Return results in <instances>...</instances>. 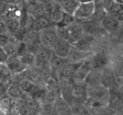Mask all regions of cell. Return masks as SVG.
I'll return each mask as SVG.
<instances>
[{
  "label": "cell",
  "instance_id": "33",
  "mask_svg": "<svg viewBox=\"0 0 123 115\" xmlns=\"http://www.w3.org/2000/svg\"><path fill=\"white\" fill-rule=\"evenodd\" d=\"M19 87L24 93H30L34 87L35 84L27 79H21L18 83Z\"/></svg>",
  "mask_w": 123,
  "mask_h": 115
},
{
  "label": "cell",
  "instance_id": "14",
  "mask_svg": "<svg viewBox=\"0 0 123 115\" xmlns=\"http://www.w3.org/2000/svg\"><path fill=\"white\" fill-rule=\"evenodd\" d=\"M70 38L71 44L76 43L84 36V32L82 25L79 22L76 21L66 27Z\"/></svg>",
  "mask_w": 123,
  "mask_h": 115
},
{
  "label": "cell",
  "instance_id": "28",
  "mask_svg": "<svg viewBox=\"0 0 123 115\" xmlns=\"http://www.w3.org/2000/svg\"><path fill=\"white\" fill-rule=\"evenodd\" d=\"M22 41L28 45L39 46L42 44L40 39L39 32L36 31H30L24 37Z\"/></svg>",
  "mask_w": 123,
  "mask_h": 115
},
{
  "label": "cell",
  "instance_id": "46",
  "mask_svg": "<svg viewBox=\"0 0 123 115\" xmlns=\"http://www.w3.org/2000/svg\"><path fill=\"white\" fill-rule=\"evenodd\" d=\"M54 1H55V0H38V2H40L43 5H45L47 4L50 3Z\"/></svg>",
  "mask_w": 123,
  "mask_h": 115
},
{
  "label": "cell",
  "instance_id": "7",
  "mask_svg": "<svg viewBox=\"0 0 123 115\" xmlns=\"http://www.w3.org/2000/svg\"><path fill=\"white\" fill-rule=\"evenodd\" d=\"M91 69L102 71L109 65L110 59L108 55L105 51H99L94 53L89 58Z\"/></svg>",
  "mask_w": 123,
  "mask_h": 115
},
{
  "label": "cell",
  "instance_id": "38",
  "mask_svg": "<svg viewBox=\"0 0 123 115\" xmlns=\"http://www.w3.org/2000/svg\"><path fill=\"white\" fill-rule=\"evenodd\" d=\"M30 15L26 10L25 6L20 9V14L19 17V26L20 28H25L27 26Z\"/></svg>",
  "mask_w": 123,
  "mask_h": 115
},
{
  "label": "cell",
  "instance_id": "17",
  "mask_svg": "<svg viewBox=\"0 0 123 115\" xmlns=\"http://www.w3.org/2000/svg\"><path fill=\"white\" fill-rule=\"evenodd\" d=\"M84 61L78 62H67L59 71V75L68 79H72L77 69Z\"/></svg>",
  "mask_w": 123,
  "mask_h": 115
},
{
  "label": "cell",
  "instance_id": "20",
  "mask_svg": "<svg viewBox=\"0 0 123 115\" xmlns=\"http://www.w3.org/2000/svg\"><path fill=\"white\" fill-rule=\"evenodd\" d=\"M64 12L57 0L51 2V10L49 14V17L55 25L61 20Z\"/></svg>",
  "mask_w": 123,
  "mask_h": 115
},
{
  "label": "cell",
  "instance_id": "21",
  "mask_svg": "<svg viewBox=\"0 0 123 115\" xmlns=\"http://www.w3.org/2000/svg\"><path fill=\"white\" fill-rule=\"evenodd\" d=\"M93 41L94 36L84 34L80 40L72 44V45L81 51L91 52L90 51V48Z\"/></svg>",
  "mask_w": 123,
  "mask_h": 115
},
{
  "label": "cell",
  "instance_id": "30",
  "mask_svg": "<svg viewBox=\"0 0 123 115\" xmlns=\"http://www.w3.org/2000/svg\"><path fill=\"white\" fill-rule=\"evenodd\" d=\"M55 25L50 20V17L46 15H44L36 19V31L39 32L40 30L48 28Z\"/></svg>",
  "mask_w": 123,
  "mask_h": 115
},
{
  "label": "cell",
  "instance_id": "42",
  "mask_svg": "<svg viewBox=\"0 0 123 115\" xmlns=\"http://www.w3.org/2000/svg\"><path fill=\"white\" fill-rule=\"evenodd\" d=\"M103 6L107 13H110L114 10L117 3L114 0H102Z\"/></svg>",
  "mask_w": 123,
  "mask_h": 115
},
{
  "label": "cell",
  "instance_id": "8",
  "mask_svg": "<svg viewBox=\"0 0 123 115\" xmlns=\"http://www.w3.org/2000/svg\"><path fill=\"white\" fill-rule=\"evenodd\" d=\"M120 22L110 13H108L100 22V26L109 34H115L120 26Z\"/></svg>",
  "mask_w": 123,
  "mask_h": 115
},
{
  "label": "cell",
  "instance_id": "9",
  "mask_svg": "<svg viewBox=\"0 0 123 115\" xmlns=\"http://www.w3.org/2000/svg\"><path fill=\"white\" fill-rule=\"evenodd\" d=\"M72 47V44L58 37L52 50L57 56L66 58Z\"/></svg>",
  "mask_w": 123,
  "mask_h": 115
},
{
  "label": "cell",
  "instance_id": "27",
  "mask_svg": "<svg viewBox=\"0 0 123 115\" xmlns=\"http://www.w3.org/2000/svg\"><path fill=\"white\" fill-rule=\"evenodd\" d=\"M48 91L52 93L56 98L61 96V87L58 81L54 80L52 78H50L44 85Z\"/></svg>",
  "mask_w": 123,
  "mask_h": 115
},
{
  "label": "cell",
  "instance_id": "51",
  "mask_svg": "<svg viewBox=\"0 0 123 115\" xmlns=\"http://www.w3.org/2000/svg\"></svg>",
  "mask_w": 123,
  "mask_h": 115
},
{
  "label": "cell",
  "instance_id": "49",
  "mask_svg": "<svg viewBox=\"0 0 123 115\" xmlns=\"http://www.w3.org/2000/svg\"><path fill=\"white\" fill-rule=\"evenodd\" d=\"M114 1L118 4L123 5V0H114Z\"/></svg>",
  "mask_w": 123,
  "mask_h": 115
},
{
  "label": "cell",
  "instance_id": "22",
  "mask_svg": "<svg viewBox=\"0 0 123 115\" xmlns=\"http://www.w3.org/2000/svg\"><path fill=\"white\" fill-rule=\"evenodd\" d=\"M25 7L29 15L32 16L34 19H37L44 15L43 10V4L40 2H36L30 4H26Z\"/></svg>",
  "mask_w": 123,
  "mask_h": 115
},
{
  "label": "cell",
  "instance_id": "16",
  "mask_svg": "<svg viewBox=\"0 0 123 115\" xmlns=\"http://www.w3.org/2000/svg\"><path fill=\"white\" fill-rule=\"evenodd\" d=\"M109 66L118 79L123 77V52L114 56Z\"/></svg>",
  "mask_w": 123,
  "mask_h": 115
},
{
  "label": "cell",
  "instance_id": "32",
  "mask_svg": "<svg viewBox=\"0 0 123 115\" xmlns=\"http://www.w3.org/2000/svg\"><path fill=\"white\" fill-rule=\"evenodd\" d=\"M19 58L21 62L27 67H31L35 65L36 56L32 53L26 52Z\"/></svg>",
  "mask_w": 123,
  "mask_h": 115
},
{
  "label": "cell",
  "instance_id": "34",
  "mask_svg": "<svg viewBox=\"0 0 123 115\" xmlns=\"http://www.w3.org/2000/svg\"><path fill=\"white\" fill-rule=\"evenodd\" d=\"M39 69L42 80H43V82L46 83V81L51 77L52 69L50 64H49V62H46L42 65Z\"/></svg>",
  "mask_w": 123,
  "mask_h": 115
},
{
  "label": "cell",
  "instance_id": "25",
  "mask_svg": "<svg viewBox=\"0 0 123 115\" xmlns=\"http://www.w3.org/2000/svg\"><path fill=\"white\" fill-rule=\"evenodd\" d=\"M18 43L11 37L10 41L7 44L2 47L4 51L7 55L8 58H12L17 56L18 50Z\"/></svg>",
  "mask_w": 123,
  "mask_h": 115
},
{
  "label": "cell",
  "instance_id": "39",
  "mask_svg": "<svg viewBox=\"0 0 123 115\" xmlns=\"http://www.w3.org/2000/svg\"><path fill=\"white\" fill-rule=\"evenodd\" d=\"M53 103H40L39 112L40 115H50L53 113Z\"/></svg>",
  "mask_w": 123,
  "mask_h": 115
},
{
  "label": "cell",
  "instance_id": "19",
  "mask_svg": "<svg viewBox=\"0 0 123 115\" xmlns=\"http://www.w3.org/2000/svg\"><path fill=\"white\" fill-rule=\"evenodd\" d=\"M12 72V75L19 74L28 67L24 64L18 56L8 58L6 62Z\"/></svg>",
  "mask_w": 123,
  "mask_h": 115
},
{
  "label": "cell",
  "instance_id": "50",
  "mask_svg": "<svg viewBox=\"0 0 123 115\" xmlns=\"http://www.w3.org/2000/svg\"><path fill=\"white\" fill-rule=\"evenodd\" d=\"M118 81H119V83H120V85H123V77L121 78V79H118Z\"/></svg>",
  "mask_w": 123,
  "mask_h": 115
},
{
  "label": "cell",
  "instance_id": "41",
  "mask_svg": "<svg viewBox=\"0 0 123 115\" xmlns=\"http://www.w3.org/2000/svg\"><path fill=\"white\" fill-rule=\"evenodd\" d=\"M56 32L58 37L67 41L71 43L70 38L69 34H68V31H67L66 27H58L56 26Z\"/></svg>",
  "mask_w": 123,
  "mask_h": 115
},
{
  "label": "cell",
  "instance_id": "45",
  "mask_svg": "<svg viewBox=\"0 0 123 115\" xmlns=\"http://www.w3.org/2000/svg\"><path fill=\"white\" fill-rule=\"evenodd\" d=\"M118 93L119 96L120 97L121 99H122L123 102V85H121L119 86L118 89Z\"/></svg>",
  "mask_w": 123,
  "mask_h": 115
},
{
  "label": "cell",
  "instance_id": "11",
  "mask_svg": "<svg viewBox=\"0 0 123 115\" xmlns=\"http://www.w3.org/2000/svg\"><path fill=\"white\" fill-rule=\"evenodd\" d=\"M53 113L55 115H73L71 107L62 97L56 98L53 103Z\"/></svg>",
  "mask_w": 123,
  "mask_h": 115
},
{
  "label": "cell",
  "instance_id": "15",
  "mask_svg": "<svg viewBox=\"0 0 123 115\" xmlns=\"http://www.w3.org/2000/svg\"><path fill=\"white\" fill-rule=\"evenodd\" d=\"M79 22L81 24L84 34L94 36L99 32L100 28H102L100 22H98L92 19Z\"/></svg>",
  "mask_w": 123,
  "mask_h": 115
},
{
  "label": "cell",
  "instance_id": "13",
  "mask_svg": "<svg viewBox=\"0 0 123 115\" xmlns=\"http://www.w3.org/2000/svg\"><path fill=\"white\" fill-rule=\"evenodd\" d=\"M91 70V67L90 59L88 58L85 59L78 68L72 78V80L76 82H84V80Z\"/></svg>",
  "mask_w": 123,
  "mask_h": 115
},
{
  "label": "cell",
  "instance_id": "24",
  "mask_svg": "<svg viewBox=\"0 0 123 115\" xmlns=\"http://www.w3.org/2000/svg\"><path fill=\"white\" fill-rule=\"evenodd\" d=\"M61 8L66 13L73 15L74 12L80 4L78 0H57Z\"/></svg>",
  "mask_w": 123,
  "mask_h": 115
},
{
  "label": "cell",
  "instance_id": "23",
  "mask_svg": "<svg viewBox=\"0 0 123 115\" xmlns=\"http://www.w3.org/2000/svg\"><path fill=\"white\" fill-rule=\"evenodd\" d=\"M24 93L19 87L18 83L10 81L7 89V95L13 99H21Z\"/></svg>",
  "mask_w": 123,
  "mask_h": 115
},
{
  "label": "cell",
  "instance_id": "3",
  "mask_svg": "<svg viewBox=\"0 0 123 115\" xmlns=\"http://www.w3.org/2000/svg\"><path fill=\"white\" fill-rule=\"evenodd\" d=\"M86 93L88 98L108 104L109 89L101 83L86 85Z\"/></svg>",
  "mask_w": 123,
  "mask_h": 115
},
{
  "label": "cell",
  "instance_id": "40",
  "mask_svg": "<svg viewBox=\"0 0 123 115\" xmlns=\"http://www.w3.org/2000/svg\"><path fill=\"white\" fill-rule=\"evenodd\" d=\"M0 76L10 80L12 79V72L5 62H0Z\"/></svg>",
  "mask_w": 123,
  "mask_h": 115
},
{
  "label": "cell",
  "instance_id": "1",
  "mask_svg": "<svg viewBox=\"0 0 123 115\" xmlns=\"http://www.w3.org/2000/svg\"><path fill=\"white\" fill-rule=\"evenodd\" d=\"M72 81L73 84L69 93L63 99L70 106L75 104H84L88 98L86 85L85 82H76L73 80Z\"/></svg>",
  "mask_w": 123,
  "mask_h": 115
},
{
  "label": "cell",
  "instance_id": "48",
  "mask_svg": "<svg viewBox=\"0 0 123 115\" xmlns=\"http://www.w3.org/2000/svg\"><path fill=\"white\" fill-rule=\"evenodd\" d=\"M79 2V3H86V2H92L93 0H78Z\"/></svg>",
  "mask_w": 123,
  "mask_h": 115
},
{
  "label": "cell",
  "instance_id": "18",
  "mask_svg": "<svg viewBox=\"0 0 123 115\" xmlns=\"http://www.w3.org/2000/svg\"><path fill=\"white\" fill-rule=\"evenodd\" d=\"M108 105L113 110L120 111L123 110V102L118 93V90L109 89Z\"/></svg>",
  "mask_w": 123,
  "mask_h": 115
},
{
  "label": "cell",
  "instance_id": "44",
  "mask_svg": "<svg viewBox=\"0 0 123 115\" xmlns=\"http://www.w3.org/2000/svg\"><path fill=\"white\" fill-rule=\"evenodd\" d=\"M7 59H8V57H7V55L4 52L2 47L0 46V62L6 63Z\"/></svg>",
  "mask_w": 123,
  "mask_h": 115
},
{
  "label": "cell",
  "instance_id": "12",
  "mask_svg": "<svg viewBox=\"0 0 123 115\" xmlns=\"http://www.w3.org/2000/svg\"><path fill=\"white\" fill-rule=\"evenodd\" d=\"M93 54L92 52H84L79 50L72 45V48L67 55V62H78L89 58Z\"/></svg>",
  "mask_w": 123,
  "mask_h": 115
},
{
  "label": "cell",
  "instance_id": "10",
  "mask_svg": "<svg viewBox=\"0 0 123 115\" xmlns=\"http://www.w3.org/2000/svg\"><path fill=\"white\" fill-rule=\"evenodd\" d=\"M52 54V50L45 47L41 44L38 50L34 54L36 56L35 67L36 68H40L44 63L49 62Z\"/></svg>",
  "mask_w": 123,
  "mask_h": 115
},
{
  "label": "cell",
  "instance_id": "37",
  "mask_svg": "<svg viewBox=\"0 0 123 115\" xmlns=\"http://www.w3.org/2000/svg\"><path fill=\"white\" fill-rule=\"evenodd\" d=\"M12 103V99L7 95L0 97V110L7 114L9 111Z\"/></svg>",
  "mask_w": 123,
  "mask_h": 115
},
{
  "label": "cell",
  "instance_id": "26",
  "mask_svg": "<svg viewBox=\"0 0 123 115\" xmlns=\"http://www.w3.org/2000/svg\"><path fill=\"white\" fill-rule=\"evenodd\" d=\"M67 62V61L66 58L57 56L52 52V54L49 60V64L52 69L59 72V71L63 67V66Z\"/></svg>",
  "mask_w": 123,
  "mask_h": 115
},
{
  "label": "cell",
  "instance_id": "29",
  "mask_svg": "<svg viewBox=\"0 0 123 115\" xmlns=\"http://www.w3.org/2000/svg\"><path fill=\"white\" fill-rule=\"evenodd\" d=\"M101 71H102L92 69L90 71L89 74L84 80L86 85H93L100 83Z\"/></svg>",
  "mask_w": 123,
  "mask_h": 115
},
{
  "label": "cell",
  "instance_id": "4",
  "mask_svg": "<svg viewBox=\"0 0 123 115\" xmlns=\"http://www.w3.org/2000/svg\"><path fill=\"white\" fill-rule=\"evenodd\" d=\"M39 35L42 45L52 50L58 38L56 25L40 30L39 31Z\"/></svg>",
  "mask_w": 123,
  "mask_h": 115
},
{
  "label": "cell",
  "instance_id": "43",
  "mask_svg": "<svg viewBox=\"0 0 123 115\" xmlns=\"http://www.w3.org/2000/svg\"><path fill=\"white\" fill-rule=\"evenodd\" d=\"M11 36L0 34V46L3 47L10 41Z\"/></svg>",
  "mask_w": 123,
  "mask_h": 115
},
{
  "label": "cell",
  "instance_id": "35",
  "mask_svg": "<svg viewBox=\"0 0 123 115\" xmlns=\"http://www.w3.org/2000/svg\"><path fill=\"white\" fill-rule=\"evenodd\" d=\"M70 107L73 115H91L84 104H75Z\"/></svg>",
  "mask_w": 123,
  "mask_h": 115
},
{
  "label": "cell",
  "instance_id": "6",
  "mask_svg": "<svg viewBox=\"0 0 123 115\" xmlns=\"http://www.w3.org/2000/svg\"><path fill=\"white\" fill-rule=\"evenodd\" d=\"M94 12L93 1L86 3H80L74 12L73 16L76 20L82 22L91 19Z\"/></svg>",
  "mask_w": 123,
  "mask_h": 115
},
{
  "label": "cell",
  "instance_id": "47",
  "mask_svg": "<svg viewBox=\"0 0 123 115\" xmlns=\"http://www.w3.org/2000/svg\"><path fill=\"white\" fill-rule=\"evenodd\" d=\"M22 1L26 4H34L38 2V0H22Z\"/></svg>",
  "mask_w": 123,
  "mask_h": 115
},
{
  "label": "cell",
  "instance_id": "36",
  "mask_svg": "<svg viewBox=\"0 0 123 115\" xmlns=\"http://www.w3.org/2000/svg\"><path fill=\"white\" fill-rule=\"evenodd\" d=\"M75 21L76 19L74 16L69 13L64 12L62 19L60 22L56 24V26L58 27H67Z\"/></svg>",
  "mask_w": 123,
  "mask_h": 115
},
{
  "label": "cell",
  "instance_id": "31",
  "mask_svg": "<svg viewBox=\"0 0 123 115\" xmlns=\"http://www.w3.org/2000/svg\"><path fill=\"white\" fill-rule=\"evenodd\" d=\"M4 22L7 25L10 35H12L20 27L19 26V18L16 17H8L4 19Z\"/></svg>",
  "mask_w": 123,
  "mask_h": 115
},
{
  "label": "cell",
  "instance_id": "5",
  "mask_svg": "<svg viewBox=\"0 0 123 115\" xmlns=\"http://www.w3.org/2000/svg\"><path fill=\"white\" fill-rule=\"evenodd\" d=\"M100 83L109 89L118 90L120 86L118 78L109 65L101 71Z\"/></svg>",
  "mask_w": 123,
  "mask_h": 115
},
{
  "label": "cell",
  "instance_id": "2",
  "mask_svg": "<svg viewBox=\"0 0 123 115\" xmlns=\"http://www.w3.org/2000/svg\"><path fill=\"white\" fill-rule=\"evenodd\" d=\"M84 104L91 115H115L118 113L111 108L108 103L89 98Z\"/></svg>",
  "mask_w": 123,
  "mask_h": 115
}]
</instances>
